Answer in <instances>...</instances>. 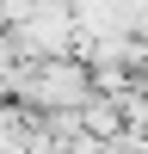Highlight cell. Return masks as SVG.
I'll return each mask as SVG.
<instances>
[{
  "instance_id": "1",
  "label": "cell",
  "mask_w": 148,
  "mask_h": 154,
  "mask_svg": "<svg viewBox=\"0 0 148 154\" xmlns=\"http://www.w3.org/2000/svg\"><path fill=\"white\" fill-rule=\"evenodd\" d=\"M93 93V62L86 56H43V62H19V99L25 111H74Z\"/></svg>"
},
{
  "instance_id": "2",
  "label": "cell",
  "mask_w": 148,
  "mask_h": 154,
  "mask_svg": "<svg viewBox=\"0 0 148 154\" xmlns=\"http://www.w3.org/2000/svg\"><path fill=\"white\" fill-rule=\"evenodd\" d=\"M19 62H43V56H80V12L74 0H31L19 25H6Z\"/></svg>"
}]
</instances>
